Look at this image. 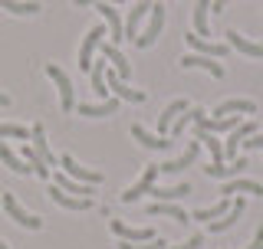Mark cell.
I'll return each instance as SVG.
<instances>
[{
	"label": "cell",
	"mask_w": 263,
	"mask_h": 249,
	"mask_svg": "<svg viewBox=\"0 0 263 249\" xmlns=\"http://www.w3.org/2000/svg\"><path fill=\"white\" fill-rule=\"evenodd\" d=\"M109 36V27L105 23H96V27H89V33L82 36V46H79V69L82 72H92V66H96V49L102 46V39Z\"/></svg>",
	"instance_id": "6da1fadb"
},
{
	"label": "cell",
	"mask_w": 263,
	"mask_h": 249,
	"mask_svg": "<svg viewBox=\"0 0 263 249\" xmlns=\"http://www.w3.org/2000/svg\"><path fill=\"white\" fill-rule=\"evenodd\" d=\"M46 76L56 82V89H60V109L69 115L72 109H76V89H72V79L66 76L56 63H46Z\"/></svg>",
	"instance_id": "7a4b0ae2"
},
{
	"label": "cell",
	"mask_w": 263,
	"mask_h": 249,
	"mask_svg": "<svg viewBox=\"0 0 263 249\" xmlns=\"http://www.w3.org/2000/svg\"><path fill=\"white\" fill-rule=\"evenodd\" d=\"M161 30H164V7H161V4H152V13H148V27L135 36V46H138V49L155 46V39L161 36Z\"/></svg>",
	"instance_id": "3957f363"
},
{
	"label": "cell",
	"mask_w": 263,
	"mask_h": 249,
	"mask_svg": "<svg viewBox=\"0 0 263 249\" xmlns=\"http://www.w3.org/2000/svg\"><path fill=\"white\" fill-rule=\"evenodd\" d=\"M0 203H4L7 217H10L13 223H20L23 230H43V217H36V213H27L20 203H16L13 194H4V197H0Z\"/></svg>",
	"instance_id": "277c9868"
},
{
	"label": "cell",
	"mask_w": 263,
	"mask_h": 249,
	"mask_svg": "<svg viewBox=\"0 0 263 249\" xmlns=\"http://www.w3.org/2000/svg\"><path fill=\"white\" fill-rule=\"evenodd\" d=\"M60 168H63V174H66V177L79 180V184H89V187L102 184V174H99V171H92V168H82V164H79L72 154H63V157H60Z\"/></svg>",
	"instance_id": "5b68a950"
},
{
	"label": "cell",
	"mask_w": 263,
	"mask_h": 249,
	"mask_svg": "<svg viewBox=\"0 0 263 249\" xmlns=\"http://www.w3.org/2000/svg\"><path fill=\"white\" fill-rule=\"evenodd\" d=\"M96 10L105 20V27H109V43L112 46H122V39H125V27H122V13L115 10V4L102 0V4H96Z\"/></svg>",
	"instance_id": "8992f818"
},
{
	"label": "cell",
	"mask_w": 263,
	"mask_h": 249,
	"mask_svg": "<svg viewBox=\"0 0 263 249\" xmlns=\"http://www.w3.org/2000/svg\"><path fill=\"white\" fill-rule=\"evenodd\" d=\"M250 135H257V125H253L250 118H243V121H240V125H237V128L227 135V144H224V161L234 164V161H237V148H240V144H243V138H250Z\"/></svg>",
	"instance_id": "52a82bcc"
},
{
	"label": "cell",
	"mask_w": 263,
	"mask_h": 249,
	"mask_svg": "<svg viewBox=\"0 0 263 249\" xmlns=\"http://www.w3.org/2000/svg\"><path fill=\"white\" fill-rule=\"evenodd\" d=\"M197 151H201V141H191V144H187L178 157H171V161L158 164V174H181V171H187V168L197 161Z\"/></svg>",
	"instance_id": "ba28073f"
},
{
	"label": "cell",
	"mask_w": 263,
	"mask_h": 249,
	"mask_svg": "<svg viewBox=\"0 0 263 249\" xmlns=\"http://www.w3.org/2000/svg\"><path fill=\"white\" fill-rule=\"evenodd\" d=\"M155 177H158V164H148V168L142 171V177H138V184H132L125 194H122V203H135V200H142L148 190L155 187Z\"/></svg>",
	"instance_id": "9c48e42d"
},
{
	"label": "cell",
	"mask_w": 263,
	"mask_h": 249,
	"mask_svg": "<svg viewBox=\"0 0 263 249\" xmlns=\"http://www.w3.org/2000/svg\"><path fill=\"white\" fill-rule=\"evenodd\" d=\"M109 230L122 239V243H152V239H155V230L152 226H148V230H142V226H125L122 220H109Z\"/></svg>",
	"instance_id": "30bf717a"
},
{
	"label": "cell",
	"mask_w": 263,
	"mask_h": 249,
	"mask_svg": "<svg viewBox=\"0 0 263 249\" xmlns=\"http://www.w3.org/2000/svg\"><path fill=\"white\" fill-rule=\"evenodd\" d=\"M105 82H109V92H115V98H119V102H132V105H142L145 102V92L142 89H132V86H125V82H122L119 76H115V72H105Z\"/></svg>",
	"instance_id": "8fae6325"
},
{
	"label": "cell",
	"mask_w": 263,
	"mask_h": 249,
	"mask_svg": "<svg viewBox=\"0 0 263 249\" xmlns=\"http://www.w3.org/2000/svg\"><path fill=\"white\" fill-rule=\"evenodd\" d=\"M148 13H152V0H135V7L125 16V39H135L142 33V23L148 20Z\"/></svg>",
	"instance_id": "7c38bea8"
},
{
	"label": "cell",
	"mask_w": 263,
	"mask_h": 249,
	"mask_svg": "<svg viewBox=\"0 0 263 249\" xmlns=\"http://www.w3.org/2000/svg\"><path fill=\"white\" fill-rule=\"evenodd\" d=\"M224 36H227V43L234 46L237 53L253 56V59H263V39H247L240 30H224Z\"/></svg>",
	"instance_id": "4fadbf2b"
},
{
	"label": "cell",
	"mask_w": 263,
	"mask_h": 249,
	"mask_svg": "<svg viewBox=\"0 0 263 249\" xmlns=\"http://www.w3.org/2000/svg\"><path fill=\"white\" fill-rule=\"evenodd\" d=\"M99 49H102V59H105V63H112V69H115V76H119L122 82H128V76H132V63L125 59V53H122V49H119V46H112V43H105V39H102V46H99Z\"/></svg>",
	"instance_id": "5bb4252c"
},
{
	"label": "cell",
	"mask_w": 263,
	"mask_h": 249,
	"mask_svg": "<svg viewBox=\"0 0 263 249\" xmlns=\"http://www.w3.org/2000/svg\"><path fill=\"white\" fill-rule=\"evenodd\" d=\"M181 69H204V72H211L214 79H224V66H220L217 59H211V56H197V53H187V56H181L178 59Z\"/></svg>",
	"instance_id": "9a60e30c"
},
{
	"label": "cell",
	"mask_w": 263,
	"mask_h": 249,
	"mask_svg": "<svg viewBox=\"0 0 263 249\" xmlns=\"http://www.w3.org/2000/svg\"><path fill=\"white\" fill-rule=\"evenodd\" d=\"M184 39H187V46H191L197 56H211V59H217V63L227 56V43H211V39H201L197 33H187Z\"/></svg>",
	"instance_id": "2e32d148"
},
{
	"label": "cell",
	"mask_w": 263,
	"mask_h": 249,
	"mask_svg": "<svg viewBox=\"0 0 263 249\" xmlns=\"http://www.w3.org/2000/svg\"><path fill=\"white\" fill-rule=\"evenodd\" d=\"M49 197H53V203L56 206H63V210H76V213H86V210H92V200L89 197H69V194H63L60 187H49Z\"/></svg>",
	"instance_id": "e0dca14e"
},
{
	"label": "cell",
	"mask_w": 263,
	"mask_h": 249,
	"mask_svg": "<svg viewBox=\"0 0 263 249\" xmlns=\"http://www.w3.org/2000/svg\"><path fill=\"white\" fill-rule=\"evenodd\" d=\"M79 115H86V118H109V115L119 112V98H102V102H82L76 105Z\"/></svg>",
	"instance_id": "ac0fdd59"
},
{
	"label": "cell",
	"mask_w": 263,
	"mask_h": 249,
	"mask_svg": "<svg viewBox=\"0 0 263 249\" xmlns=\"http://www.w3.org/2000/svg\"><path fill=\"white\" fill-rule=\"evenodd\" d=\"M30 141H33V151L43 157L46 168H56V164H60V157L49 151V144H46V131H43V125H33V128H30Z\"/></svg>",
	"instance_id": "d6986e66"
},
{
	"label": "cell",
	"mask_w": 263,
	"mask_h": 249,
	"mask_svg": "<svg viewBox=\"0 0 263 249\" xmlns=\"http://www.w3.org/2000/svg\"><path fill=\"white\" fill-rule=\"evenodd\" d=\"M214 115H220V118H227V115H257V102H250V98H224L214 109Z\"/></svg>",
	"instance_id": "ffe728a7"
},
{
	"label": "cell",
	"mask_w": 263,
	"mask_h": 249,
	"mask_svg": "<svg viewBox=\"0 0 263 249\" xmlns=\"http://www.w3.org/2000/svg\"><path fill=\"white\" fill-rule=\"evenodd\" d=\"M220 194H224V197H237V194L263 197V184H260V180H250V177H234V180H227V184H224Z\"/></svg>",
	"instance_id": "44dd1931"
},
{
	"label": "cell",
	"mask_w": 263,
	"mask_h": 249,
	"mask_svg": "<svg viewBox=\"0 0 263 249\" xmlns=\"http://www.w3.org/2000/svg\"><path fill=\"white\" fill-rule=\"evenodd\" d=\"M132 138H135L138 144L152 148V151H171V138H164V135H152V131H145L142 125H132Z\"/></svg>",
	"instance_id": "7402d4cb"
},
{
	"label": "cell",
	"mask_w": 263,
	"mask_h": 249,
	"mask_svg": "<svg viewBox=\"0 0 263 249\" xmlns=\"http://www.w3.org/2000/svg\"><path fill=\"white\" fill-rule=\"evenodd\" d=\"M243 210H247V203L240 200V197H234V206H230V210H227V213H224V217H220V220L208 223V230H211V233H224V230H230V226H234L237 220L243 217Z\"/></svg>",
	"instance_id": "603a6c76"
},
{
	"label": "cell",
	"mask_w": 263,
	"mask_h": 249,
	"mask_svg": "<svg viewBox=\"0 0 263 249\" xmlns=\"http://www.w3.org/2000/svg\"><path fill=\"white\" fill-rule=\"evenodd\" d=\"M56 187L63 190V194H69V197H89V200H92L96 197V187H89V184H79V180H72V177H66V174L60 171L56 174V180H53Z\"/></svg>",
	"instance_id": "cb8c5ba5"
},
{
	"label": "cell",
	"mask_w": 263,
	"mask_h": 249,
	"mask_svg": "<svg viewBox=\"0 0 263 249\" xmlns=\"http://www.w3.org/2000/svg\"><path fill=\"white\" fill-rule=\"evenodd\" d=\"M187 109H191V105H187L184 98H175V102H168V105H164V112L158 115V131H161V135H168V131H171V125H175V118H178L181 112H187Z\"/></svg>",
	"instance_id": "d4e9b609"
},
{
	"label": "cell",
	"mask_w": 263,
	"mask_h": 249,
	"mask_svg": "<svg viewBox=\"0 0 263 249\" xmlns=\"http://www.w3.org/2000/svg\"><path fill=\"white\" fill-rule=\"evenodd\" d=\"M208 13H211V0H197V4H194V13H191V20H194V33H197L201 39H208V36H211Z\"/></svg>",
	"instance_id": "484cf974"
},
{
	"label": "cell",
	"mask_w": 263,
	"mask_h": 249,
	"mask_svg": "<svg viewBox=\"0 0 263 249\" xmlns=\"http://www.w3.org/2000/svg\"><path fill=\"white\" fill-rule=\"evenodd\" d=\"M0 161H4V164H7V171H13V174H33V171H30V164L23 161V157L16 154L10 144H7V141H0Z\"/></svg>",
	"instance_id": "4316f807"
},
{
	"label": "cell",
	"mask_w": 263,
	"mask_h": 249,
	"mask_svg": "<svg viewBox=\"0 0 263 249\" xmlns=\"http://www.w3.org/2000/svg\"><path fill=\"white\" fill-rule=\"evenodd\" d=\"M148 194H152L158 203H178L181 197L191 194V184H178V187H152Z\"/></svg>",
	"instance_id": "83f0119b"
},
{
	"label": "cell",
	"mask_w": 263,
	"mask_h": 249,
	"mask_svg": "<svg viewBox=\"0 0 263 249\" xmlns=\"http://www.w3.org/2000/svg\"><path fill=\"white\" fill-rule=\"evenodd\" d=\"M0 7L13 16H33L43 10V4H36V0H0Z\"/></svg>",
	"instance_id": "f1b7e54d"
},
{
	"label": "cell",
	"mask_w": 263,
	"mask_h": 249,
	"mask_svg": "<svg viewBox=\"0 0 263 249\" xmlns=\"http://www.w3.org/2000/svg\"><path fill=\"white\" fill-rule=\"evenodd\" d=\"M148 217H171L175 223H187V210H181L178 203H152L148 206Z\"/></svg>",
	"instance_id": "f546056e"
},
{
	"label": "cell",
	"mask_w": 263,
	"mask_h": 249,
	"mask_svg": "<svg viewBox=\"0 0 263 249\" xmlns=\"http://www.w3.org/2000/svg\"><path fill=\"white\" fill-rule=\"evenodd\" d=\"M105 72H109V66H105V59H96L92 72H89V79H92V89H96L99 102H102V98H109V82H105Z\"/></svg>",
	"instance_id": "4dcf8cb0"
},
{
	"label": "cell",
	"mask_w": 263,
	"mask_h": 249,
	"mask_svg": "<svg viewBox=\"0 0 263 249\" xmlns=\"http://www.w3.org/2000/svg\"><path fill=\"white\" fill-rule=\"evenodd\" d=\"M20 157H23V161L30 164V171L36 174L40 180H49V168L43 164V157H40L36 151H33V144H23V148H20Z\"/></svg>",
	"instance_id": "1f68e13d"
},
{
	"label": "cell",
	"mask_w": 263,
	"mask_h": 249,
	"mask_svg": "<svg viewBox=\"0 0 263 249\" xmlns=\"http://www.w3.org/2000/svg\"><path fill=\"white\" fill-rule=\"evenodd\" d=\"M243 168H247V157H237L230 168H224V164H208L204 174H208V177H240Z\"/></svg>",
	"instance_id": "d6a6232c"
},
{
	"label": "cell",
	"mask_w": 263,
	"mask_h": 249,
	"mask_svg": "<svg viewBox=\"0 0 263 249\" xmlns=\"http://www.w3.org/2000/svg\"><path fill=\"white\" fill-rule=\"evenodd\" d=\"M197 141H204V148H208V154H211V164H224V141H220L217 135L197 131Z\"/></svg>",
	"instance_id": "836d02e7"
},
{
	"label": "cell",
	"mask_w": 263,
	"mask_h": 249,
	"mask_svg": "<svg viewBox=\"0 0 263 249\" xmlns=\"http://www.w3.org/2000/svg\"><path fill=\"white\" fill-rule=\"evenodd\" d=\"M230 206H234V197H224V200H217L214 206H204V210H197V213H194V220H208V223H214V220L224 217Z\"/></svg>",
	"instance_id": "e575fe53"
},
{
	"label": "cell",
	"mask_w": 263,
	"mask_h": 249,
	"mask_svg": "<svg viewBox=\"0 0 263 249\" xmlns=\"http://www.w3.org/2000/svg\"><path fill=\"white\" fill-rule=\"evenodd\" d=\"M201 112H204L201 105H191L187 112H181L178 118H175V125H171V135H175V138H181V135H184V131H187V128H191V125L197 121V115H201Z\"/></svg>",
	"instance_id": "d590c367"
},
{
	"label": "cell",
	"mask_w": 263,
	"mask_h": 249,
	"mask_svg": "<svg viewBox=\"0 0 263 249\" xmlns=\"http://www.w3.org/2000/svg\"><path fill=\"white\" fill-rule=\"evenodd\" d=\"M4 138H13V141H30V128L7 121V125H0V141H4Z\"/></svg>",
	"instance_id": "8d00e7d4"
},
{
	"label": "cell",
	"mask_w": 263,
	"mask_h": 249,
	"mask_svg": "<svg viewBox=\"0 0 263 249\" xmlns=\"http://www.w3.org/2000/svg\"><path fill=\"white\" fill-rule=\"evenodd\" d=\"M164 246H168V243H164V239H158V236H155L152 239V243H122V239H119V249H164Z\"/></svg>",
	"instance_id": "74e56055"
},
{
	"label": "cell",
	"mask_w": 263,
	"mask_h": 249,
	"mask_svg": "<svg viewBox=\"0 0 263 249\" xmlns=\"http://www.w3.org/2000/svg\"><path fill=\"white\" fill-rule=\"evenodd\" d=\"M164 249H204V233H194L191 239H184L181 246H164Z\"/></svg>",
	"instance_id": "f35d334b"
},
{
	"label": "cell",
	"mask_w": 263,
	"mask_h": 249,
	"mask_svg": "<svg viewBox=\"0 0 263 249\" xmlns=\"http://www.w3.org/2000/svg\"><path fill=\"white\" fill-rule=\"evenodd\" d=\"M243 148H247L250 154H253V151H263V135H250V138L243 141Z\"/></svg>",
	"instance_id": "ab89813d"
},
{
	"label": "cell",
	"mask_w": 263,
	"mask_h": 249,
	"mask_svg": "<svg viewBox=\"0 0 263 249\" xmlns=\"http://www.w3.org/2000/svg\"><path fill=\"white\" fill-rule=\"evenodd\" d=\"M243 249H263V226H257V233H253L250 246H243Z\"/></svg>",
	"instance_id": "60d3db41"
},
{
	"label": "cell",
	"mask_w": 263,
	"mask_h": 249,
	"mask_svg": "<svg viewBox=\"0 0 263 249\" xmlns=\"http://www.w3.org/2000/svg\"><path fill=\"white\" fill-rule=\"evenodd\" d=\"M230 4H234V0H211V10H214V13H224Z\"/></svg>",
	"instance_id": "b9f144b4"
},
{
	"label": "cell",
	"mask_w": 263,
	"mask_h": 249,
	"mask_svg": "<svg viewBox=\"0 0 263 249\" xmlns=\"http://www.w3.org/2000/svg\"><path fill=\"white\" fill-rule=\"evenodd\" d=\"M7 105H10V95H7V92H0V109H7Z\"/></svg>",
	"instance_id": "7bdbcfd3"
},
{
	"label": "cell",
	"mask_w": 263,
	"mask_h": 249,
	"mask_svg": "<svg viewBox=\"0 0 263 249\" xmlns=\"http://www.w3.org/2000/svg\"><path fill=\"white\" fill-rule=\"evenodd\" d=\"M79 7H92V4H102V0H76Z\"/></svg>",
	"instance_id": "ee69618b"
},
{
	"label": "cell",
	"mask_w": 263,
	"mask_h": 249,
	"mask_svg": "<svg viewBox=\"0 0 263 249\" xmlns=\"http://www.w3.org/2000/svg\"><path fill=\"white\" fill-rule=\"evenodd\" d=\"M109 4H128V0H109Z\"/></svg>",
	"instance_id": "f6af8a7d"
},
{
	"label": "cell",
	"mask_w": 263,
	"mask_h": 249,
	"mask_svg": "<svg viewBox=\"0 0 263 249\" xmlns=\"http://www.w3.org/2000/svg\"><path fill=\"white\" fill-rule=\"evenodd\" d=\"M0 249H10V246H7V243H4V239H0Z\"/></svg>",
	"instance_id": "bcb514c9"
}]
</instances>
